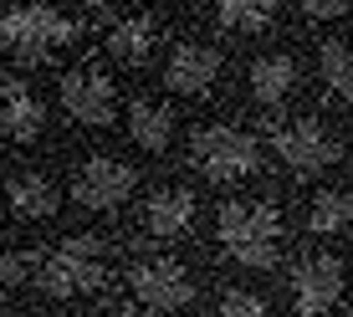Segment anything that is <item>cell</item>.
<instances>
[{"mask_svg": "<svg viewBox=\"0 0 353 317\" xmlns=\"http://www.w3.org/2000/svg\"><path fill=\"white\" fill-rule=\"evenodd\" d=\"M318 77L333 97L353 103V41H323L318 46Z\"/></svg>", "mask_w": 353, "mask_h": 317, "instance_id": "19", "label": "cell"}, {"mask_svg": "<svg viewBox=\"0 0 353 317\" xmlns=\"http://www.w3.org/2000/svg\"><path fill=\"white\" fill-rule=\"evenodd\" d=\"M128 297L139 302L143 312H185L194 302V272L185 261H169V256H149V261L128 266Z\"/></svg>", "mask_w": 353, "mask_h": 317, "instance_id": "7", "label": "cell"}, {"mask_svg": "<svg viewBox=\"0 0 353 317\" xmlns=\"http://www.w3.org/2000/svg\"><path fill=\"white\" fill-rule=\"evenodd\" d=\"M246 92L256 108H282L297 92V57L292 52H261L246 67Z\"/></svg>", "mask_w": 353, "mask_h": 317, "instance_id": "12", "label": "cell"}, {"mask_svg": "<svg viewBox=\"0 0 353 317\" xmlns=\"http://www.w3.org/2000/svg\"><path fill=\"white\" fill-rule=\"evenodd\" d=\"M62 108L82 128H108L118 118V88L97 62H82L62 77Z\"/></svg>", "mask_w": 353, "mask_h": 317, "instance_id": "9", "label": "cell"}, {"mask_svg": "<svg viewBox=\"0 0 353 317\" xmlns=\"http://www.w3.org/2000/svg\"><path fill=\"white\" fill-rule=\"evenodd\" d=\"M154 46H159V26H154L149 16H123V21H113V26L103 31V52L113 57L118 67H143L154 57Z\"/></svg>", "mask_w": 353, "mask_h": 317, "instance_id": "16", "label": "cell"}, {"mask_svg": "<svg viewBox=\"0 0 353 317\" xmlns=\"http://www.w3.org/2000/svg\"><path fill=\"white\" fill-rule=\"evenodd\" d=\"M221 77V52L210 41H174L164 57V82L179 97H205Z\"/></svg>", "mask_w": 353, "mask_h": 317, "instance_id": "10", "label": "cell"}, {"mask_svg": "<svg viewBox=\"0 0 353 317\" xmlns=\"http://www.w3.org/2000/svg\"><path fill=\"white\" fill-rule=\"evenodd\" d=\"M72 36H77V21L46 6V0H26V6L0 16V52H10L16 62H46Z\"/></svg>", "mask_w": 353, "mask_h": 317, "instance_id": "3", "label": "cell"}, {"mask_svg": "<svg viewBox=\"0 0 353 317\" xmlns=\"http://www.w3.org/2000/svg\"><path fill=\"white\" fill-rule=\"evenodd\" d=\"M31 266H36L31 256H21V251H6V246H0V297H10V292L26 282Z\"/></svg>", "mask_w": 353, "mask_h": 317, "instance_id": "20", "label": "cell"}, {"mask_svg": "<svg viewBox=\"0 0 353 317\" xmlns=\"http://www.w3.org/2000/svg\"><path fill=\"white\" fill-rule=\"evenodd\" d=\"M272 149L292 174H323L327 164H338L343 143H338V133L318 113H297V118L272 123Z\"/></svg>", "mask_w": 353, "mask_h": 317, "instance_id": "6", "label": "cell"}, {"mask_svg": "<svg viewBox=\"0 0 353 317\" xmlns=\"http://www.w3.org/2000/svg\"><path fill=\"white\" fill-rule=\"evenodd\" d=\"M57 205H62V190L41 174V169H16L6 179V210L16 221H52Z\"/></svg>", "mask_w": 353, "mask_h": 317, "instance_id": "13", "label": "cell"}, {"mask_svg": "<svg viewBox=\"0 0 353 317\" xmlns=\"http://www.w3.org/2000/svg\"><path fill=\"white\" fill-rule=\"evenodd\" d=\"M276 6L282 0H215V26L236 31V36H256V31L272 26Z\"/></svg>", "mask_w": 353, "mask_h": 317, "instance_id": "17", "label": "cell"}, {"mask_svg": "<svg viewBox=\"0 0 353 317\" xmlns=\"http://www.w3.org/2000/svg\"><path fill=\"white\" fill-rule=\"evenodd\" d=\"M46 113H41V97H36L26 82L6 77L0 82V139L6 143H31L41 133Z\"/></svg>", "mask_w": 353, "mask_h": 317, "instance_id": "14", "label": "cell"}, {"mask_svg": "<svg viewBox=\"0 0 353 317\" xmlns=\"http://www.w3.org/2000/svg\"><path fill=\"white\" fill-rule=\"evenodd\" d=\"M123 123H128L133 149H143V154H169L174 149V113H169L159 97H133Z\"/></svg>", "mask_w": 353, "mask_h": 317, "instance_id": "15", "label": "cell"}, {"mask_svg": "<svg viewBox=\"0 0 353 317\" xmlns=\"http://www.w3.org/2000/svg\"><path fill=\"white\" fill-rule=\"evenodd\" d=\"M113 276V241L108 236H67L62 246H52L46 256H36V292L52 302H72V297H92L108 287Z\"/></svg>", "mask_w": 353, "mask_h": 317, "instance_id": "1", "label": "cell"}, {"mask_svg": "<svg viewBox=\"0 0 353 317\" xmlns=\"http://www.w3.org/2000/svg\"><path fill=\"white\" fill-rule=\"evenodd\" d=\"M297 10L307 21H338L348 10V0H297Z\"/></svg>", "mask_w": 353, "mask_h": 317, "instance_id": "22", "label": "cell"}, {"mask_svg": "<svg viewBox=\"0 0 353 317\" xmlns=\"http://www.w3.org/2000/svg\"><path fill=\"white\" fill-rule=\"evenodd\" d=\"M215 241L236 266L272 272L282 256V210L272 200H225L215 210Z\"/></svg>", "mask_w": 353, "mask_h": 317, "instance_id": "2", "label": "cell"}, {"mask_svg": "<svg viewBox=\"0 0 353 317\" xmlns=\"http://www.w3.org/2000/svg\"><path fill=\"white\" fill-rule=\"evenodd\" d=\"M190 164L200 169L205 179H215V185H236V179H251L261 169V143H256V133H246V128L205 123V128H194V139H190Z\"/></svg>", "mask_w": 353, "mask_h": 317, "instance_id": "4", "label": "cell"}, {"mask_svg": "<svg viewBox=\"0 0 353 317\" xmlns=\"http://www.w3.org/2000/svg\"><path fill=\"white\" fill-rule=\"evenodd\" d=\"M221 317H266V302L246 287H230L221 297Z\"/></svg>", "mask_w": 353, "mask_h": 317, "instance_id": "21", "label": "cell"}, {"mask_svg": "<svg viewBox=\"0 0 353 317\" xmlns=\"http://www.w3.org/2000/svg\"><path fill=\"white\" fill-rule=\"evenodd\" d=\"M139 190V169L118 154H88L72 174V205L88 215H113L123 210V200H133Z\"/></svg>", "mask_w": 353, "mask_h": 317, "instance_id": "5", "label": "cell"}, {"mask_svg": "<svg viewBox=\"0 0 353 317\" xmlns=\"http://www.w3.org/2000/svg\"><path fill=\"white\" fill-rule=\"evenodd\" d=\"M190 225H194V190H185V185L154 190L139 210V236H149V241H179Z\"/></svg>", "mask_w": 353, "mask_h": 317, "instance_id": "11", "label": "cell"}, {"mask_svg": "<svg viewBox=\"0 0 353 317\" xmlns=\"http://www.w3.org/2000/svg\"><path fill=\"white\" fill-rule=\"evenodd\" d=\"M82 6H113V0H82Z\"/></svg>", "mask_w": 353, "mask_h": 317, "instance_id": "23", "label": "cell"}, {"mask_svg": "<svg viewBox=\"0 0 353 317\" xmlns=\"http://www.w3.org/2000/svg\"><path fill=\"white\" fill-rule=\"evenodd\" d=\"M307 230L312 236H338V230H348L353 225V194L348 190H318L307 200Z\"/></svg>", "mask_w": 353, "mask_h": 317, "instance_id": "18", "label": "cell"}, {"mask_svg": "<svg viewBox=\"0 0 353 317\" xmlns=\"http://www.w3.org/2000/svg\"><path fill=\"white\" fill-rule=\"evenodd\" d=\"M287 287H292L297 317H323V312L338 307V297H343V261L327 256V251H312V256H302V261H292Z\"/></svg>", "mask_w": 353, "mask_h": 317, "instance_id": "8", "label": "cell"}]
</instances>
